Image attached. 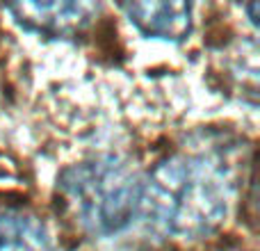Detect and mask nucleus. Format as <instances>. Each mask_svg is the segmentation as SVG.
<instances>
[{
  "label": "nucleus",
  "mask_w": 260,
  "mask_h": 251,
  "mask_svg": "<svg viewBox=\"0 0 260 251\" xmlns=\"http://www.w3.org/2000/svg\"><path fill=\"white\" fill-rule=\"evenodd\" d=\"M231 201L233 183L224 165L206 155H176L144 180L139 219L169 238H201L226 219Z\"/></svg>",
  "instance_id": "f257e3e1"
},
{
  "label": "nucleus",
  "mask_w": 260,
  "mask_h": 251,
  "mask_svg": "<svg viewBox=\"0 0 260 251\" xmlns=\"http://www.w3.org/2000/svg\"><path fill=\"white\" fill-rule=\"evenodd\" d=\"M76 219L94 235L123 233L142 212L144 178L117 155L78 162L59 178Z\"/></svg>",
  "instance_id": "f03ea898"
},
{
  "label": "nucleus",
  "mask_w": 260,
  "mask_h": 251,
  "mask_svg": "<svg viewBox=\"0 0 260 251\" xmlns=\"http://www.w3.org/2000/svg\"><path fill=\"white\" fill-rule=\"evenodd\" d=\"M0 251H57V247L39 219L0 210Z\"/></svg>",
  "instance_id": "39448f33"
},
{
  "label": "nucleus",
  "mask_w": 260,
  "mask_h": 251,
  "mask_svg": "<svg viewBox=\"0 0 260 251\" xmlns=\"http://www.w3.org/2000/svg\"><path fill=\"white\" fill-rule=\"evenodd\" d=\"M121 9L142 35L153 39L178 44L192 30V5L187 3H128Z\"/></svg>",
  "instance_id": "20e7f679"
},
{
  "label": "nucleus",
  "mask_w": 260,
  "mask_h": 251,
  "mask_svg": "<svg viewBox=\"0 0 260 251\" xmlns=\"http://www.w3.org/2000/svg\"><path fill=\"white\" fill-rule=\"evenodd\" d=\"M7 9L23 27L48 37L78 35L99 14L96 3H18Z\"/></svg>",
  "instance_id": "7ed1b4c3"
}]
</instances>
